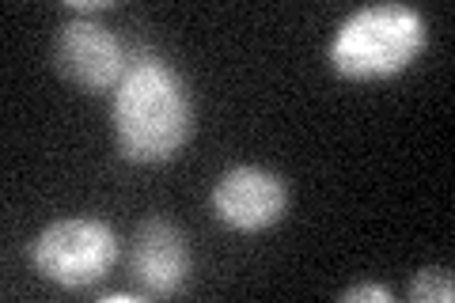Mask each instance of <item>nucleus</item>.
Masks as SVG:
<instances>
[{
  "label": "nucleus",
  "mask_w": 455,
  "mask_h": 303,
  "mask_svg": "<svg viewBox=\"0 0 455 303\" xmlns=\"http://www.w3.org/2000/svg\"><path fill=\"white\" fill-rule=\"evenodd\" d=\"M194 107L187 84L167 61L133 53L122 84L114 88V137L133 163H164L190 140Z\"/></svg>",
  "instance_id": "f257e3e1"
},
{
  "label": "nucleus",
  "mask_w": 455,
  "mask_h": 303,
  "mask_svg": "<svg viewBox=\"0 0 455 303\" xmlns=\"http://www.w3.org/2000/svg\"><path fill=\"white\" fill-rule=\"evenodd\" d=\"M425 50V20L410 4H368L338 27L331 61L349 80H387L418 61Z\"/></svg>",
  "instance_id": "f03ea898"
},
{
  "label": "nucleus",
  "mask_w": 455,
  "mask_h": 303,
  "mask_svg": "<svg viewBox=\"0 0 455 303\" xmlns=\"http://www.w3.org/2000/svg\"><path fill=\"white\" fill-rule=\"evenodd\" d=\"M35 269L61 288H88L118 262V239L95 216L53 220L31 247Z\"/></svg>",
  "instance_id": "7ed1b4c3"
},
{
  "label": "nucleus",
  "mask_w": 455,
  "mask_h": 303,
  "mask_svg": "<svg viewBox=\"0 0 455 303\" xmlns=\"http://www.w3.org/2000/svg\"><path fill=\"white\" fill-rule=\"evenodd\" d=\"M53 61L61 68V76L80 84L84 92H114L133 57L125 53L118 35L107 31L103 23L73 16L57 27Z\"/></svg>",
  "instance_id": "20e7f679"
},
{
  "label": "nucleus",
  "mask_w": 455,
  "mask_h": 303,
  "mask_svg": "<svg viewBox=\"0 0 455 303\" xmlns=\"http://www.w3.org/2000/svg\"><path fill=\"white\" fill-rule=\"evenodd\" d=\"M289 209V186L266 167H232L212 186V212L235 232L274 227Z\"/></svg>",
  "instance_id": "39448f33"
},
{
  "label": "nucleus",
  "mask_w": 455,
  "mask_h": 303,
  "mask_svg": "<svg viewBox=\"0 0 455 303\" xmlns=\"http://www.w3.org/2000/svg\"><path fill=\"white\" fill-rule=\"evenodd\" d=\"M133 281L140 284V296L167 299L179 296L190 277V247L175 224L148 216L133 235V254H130Z\"/></svg>",
  "instance_id": "423d86ee"
},
{
  "label": "nucleus",
  "mask_w": 455,
  "mask_h": 303,
  "mask_svg": "<svg viewBox=\"0 0 455 303\" xmlns=\"http://www.w3.org/2000/svg\"><path fill=\"white\" fill-rule=\"evenodd\" d=\"M410 299L418 303H451L455 299V281L448 269L425 266L414 281H410Z\"/></svg>",
  "instance_id": "0eeeda50"
},
{
  "label": "nucleus",
  "mask_w": 455,
  "mask_h": 303,
  "mask_svg": "<svg viewBox=\"0 0 455 303\" xmlns=\"http://www.w3.org/2000/svg\"><path fill=\"white\" fill-rule=\"evenodd\" d=\"M338 299H346V303H391V288H383V284H353L346 288Z\"/></svg>",
  "instance_id": "6e6552de"
},
{
  "label": "nucleus",
  "mask_w": 455,
  "mask_h": 303,
  "mask_svg": "<svg viewBox=\"0 0 455 303\" xmlns=\"http://www.w3.org/2000/svg\"><path fill=\"white\" fill-rule=\"evenodd\" d=\"M110 303H137V296H130V292H114V296H107Z\"/></svg>",
  "instance_id": "1a4fd4ad"
}]
</instances>
